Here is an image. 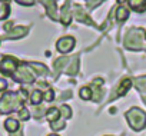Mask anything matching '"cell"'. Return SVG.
<instances>
[{
    "instance_id": "3",
    "label": "cell",
    "mask_w": 146,
    "mask_h": 136,
    "mask_svg": "<svg viewBox=\"0 0 146 136\" xmlns=\"http://www.w3.org/2000/svg\"><path fill=\"white\" fill-rule=\"evenodd\" d=\"M13 79L16 82H22V83H32L35 80V76L27 66H19L17 70L13 75Z\"/></svg>"
},
{
    "instance_id": "30",
    "label": "cell",
    "mask_w": 146,
    "mask_h": 136,
    "mask_svg": "<svg viewBox=\"0 0 146 136\" xmlns=\"http://www.w3.org/2000/svg\"><path fill=\"white\" fill-rule=\"evenodd\" d=\"M49 136H59V135H49Z\"/></svg>"
},
{
    "instance_id": "1",
    "label": "cell",
    "mask_w": 146,
    "mask_h": 136,
    "mask_svg": "<svg viewBox=\"0 0 146 136\" xmlns=\"http://www.w3.org/2000/svg\"><path fill=\"white\" fill-rule=\"evenodd\" d=\"M26 90H20L17 93H6L0 98V112L10 113L13 110H20L23 102L26 100Z\"/></svg>"
},
{
    "instance_id": "29",
    "label": "cell",
    "mask_w": 146,
    "mask_h": 136,
    "mask_svg": "<svg viewBox=\"0 0 146 136\" xmlns=\"http://www.w3.org/2000/svg\"><path fill=\"white\" fill-rule=\"evenodd\" d=\"M143 103H145V105H146V98H143Z\"/></svg>"
},
{
    "instance_id": "22",
    "label": "cell",
    "mask_w": 146,
    "mask_h": 136,
    "mask_svg": "<svg viewBox=\"0 0 146 136\" xmlns=\"http://www.w3.org/2000/svg\"><path fill=\"white\" fill-rule=\"evenodd\" d=\"M50 126H52L53 130H62V129L66 127V122L64 120H56V122L50 123Z\"/></svg>"
},
{
    "instance_id": "17",
    "label": "cell",
    "mask_w": 146,
    "mask_h": 136,
    "mask_svg": "<svg viewBox=\"0 0 146 136\" xmlns=\"http://www.w3.org/2000/svg\"><path fill=\"white\" fill-rule=\"evenodd\" d=\"M30 67L35 69L37 72V75H40V76H46L47 75V69L43 64H40V63H30Z\"/></svg>"
},
{
    "instance_id": "16",
    "label": "cell",
    "mask_w": 146,
    "mask_h": 136,
    "mask_svg": "<svg viewBox=\"0 0 146 136\" xmlns=\"http://www.w3.org/2000/svg\"><path fill=\"white\" fill-rule=\"evenodd\" d=\"M79 96H80L83 100H90V99H92V96H93V92H92V89H90V88L85 86V88H82V89H80Z\"/></svg>"
},
{
    "instance_id": "28",
    "label": "cell",
    "mask_w": 146,
    "mask_h": 136,
    "mask_svg": "<svg viewBox=\"0 0 146 136\" xmlns=\"http://www.w3.org/2000/svg\"><path fill=\"white\" fill-rule=\"evenodd\" d=\"M12 26H13V23H12V22H9V23H6V25H5V30H9V32H10V29H12Z\"/></svg>"
},
{
    "instance_id": "12",
    "label": "cell",
    "mask_w": 146,
    "mask_h": 136,
    "mask_svg": "<svg viewBox=\"0 0 146 136\" xmlns=\"http://www.w3.org/2000/svg\"><path fill=\"white\" fill-rule=\"evenodd\" d=\"M78 69H79V59L78 57H73L69 67H66V73L67 75H76L78 73Z\"/></svg>"
},
{
    "instance_id": "19",
    "label": "cell",
    "mask_w": 146,
    "mask_h": 136,
    "mask_svg": "<svg viewBox=\"0 0 146 136\" xmlns=\"http://www.w3.org/2000/svg\"><path fill=\"white\" fill-rule=\"evenodd\" d=\"M66 63H67V57H60V59H57L56 62H54V69H56V75L62 70V67L63 66H66Z\"/></svg>"
},
{
    "instance_id": "21",
    "label": "cell",
    "mask_w": 146,
    "mask_h": 136,
    "mask_svg": "<svg viewBox=\"0 0 146 136\" xmlns=\"http://www.w3.org/2000/svg\"><path fill=\"white\" fill-rule=\"evenodd\" d=\"M60 115H63L64 119H69V117L72 116V110H70V107H69L67 105H62V106H60Z\"/></svg>"
},
{
    "instance_id": "31",
    "label": "cell",
    "mask_w": 146,
    "mask_h": 136,
    "mask_svg": "<svg viewBox=\"0 0 146 136\" xmlns=\"http://www.w3.org/2000/svg\"><path fill=\"white\" fill-rule=\"evenodd\" d=\"M12 136H13V135H12ZM17 136H22V135H17Z\"/></svg>"
},
{
    "instance_id": "25",
    "label": "cell",
    "mask_w": 146,
    "mask_h": 136,
    "mask_svg": "<svg viewBox=\"0 0 146 136\" xmlns=\"http://www.w3.org/2000/svg\"><path fill=\"white\" fill-rule=\"evenodd\" d=\"M52 99H53V90L52 89H47V92L44 95V100L46 102H52Z\"/></svg>"
},
{
    "instance_id": "14",
    "label": "cell",
    "mask_w": 146,
    "mask_h": 136,
    "mask_svg": "<svg viewBox=\"0 0 146 136\" xmlns=\"http://www.w3.org/2000/svg\"><path fill=\"white\" fill-rule=\"evenodd\" d=\"M5 127H6V130H9L10 133H15L16 130H19V122L16 120V119H7L6 122H5Z\"/></svg>"
},
{
    "instance_id": "26",
    "label": "cell",
    "mask_w": 146,
    "mask_h": 136,
    "mask_svg": "<svg viewBox=\"0 0 146 136\" xmlns=\"http://www.w3.org/2000/svg\"><path fill=\"white\" fill-rule=\"evenodd\" d=\"M16 2L20 5H25V6H32L35 3V0H16Z\"/></svg>"
},
{
    "instance_id": "32",
    "label": "cell",
    "mask_w": 146,
    "mask_h": 136,
    "mask_svg": "<svg viewBox=\"0 0 146 136\" xmlns=\"http://www.w3.org/2000/svg\"><path fill=\"white\" fill-rule=\"evenodd\" d=\"M145 37H146V34H145Z\"/></svg>"
},
{
    "instance_id": "10",
    "label": "cell",
    "mask_w": 146,
    "mask_h": 136,
    "mask_svg": "<svg viewBox=\"0 0 146 136\" xmlns=\"http://www.w3.org/2000/svg\"><path fill=\"white\" fill-rule=\"evenodd\" d=\"M127 3L137 13H142L146 10V0H127Z\"/></svg>"
},
{
    "instance_id": "2",
    "label": "cell",
    "mask_w": 146,
    "mask_h": 136,
    "mask_svg": "<svg viewBox=\"0 0 146 136\" xmlns=\"http://www.w3.org/2000/svg\"><path fill=\"white\" fill-rule=\"evenodd\" d=\"M125 116H126V119H127V122H129V125H130V127L133 130L139 132V130L145 129V126H146V113L142 109L130 107L126 112Z\"/></svg>"
},
{
    "instance_id": "18",
    "label": "cell",
    "mask_w": 146,
    "mask_h": 136,
    "mask_svg": "<svg viewBox=\"0 0 146 136\" xmlns=\"http://www.w3.org/2000/svg\"><path fill=\"white\" fill-rule=\"evenodd\" d=\"M42 100H43V93H42L40 90H35V92L32 93V96H30V102H32L33 105H39Z\"/></svg>"
},
{
    "instance_id": "15",
    "label": "cell",
    "mask_w": 146,
    "mask_h": 136,
    "mask_svg": "<svg viewBox=\"0 0 146 136\" xmlns=\"http://www.w3.org/2000/svg\"><path fill=\"white\" fill-rule=\"evenodd\" d=\"M127 17H129V12H127V9H126L125 6H120V7L116 10V20H119V22H125Z\"/></svg>"
},
{
    "instance_id": "5",
    "label": "cell",
    "mask_w": 146,
    "mask_h": 136,
    "mask_svg": "<svg viewBox=\"0 0 146 136\" xmlns=\"http://www.w3.org/2000/svg\"><path fill=\"white\" fill-rule=\"evenodd\" d=\"M75 44H76L75 37H72V36H64V37H62V39L57 40L56 49H57L60 53H69L73 47H75Z\"/></svg>"
},
{
    "instance_id": "6",
    "label": "cell",
    "mask_w": 146,
    "mask_h": 136,
    "mask_svg": "<svg viewBox=\"0 0 146 136\" xmlns=\"http://www.w3.org/2000/svg\"><path fill=\"white\" fill-rule=\"evenodd\" d=\"M75 16H76V19H78L79 22H83V23H86V25L95 26V23L92 22V19L86 15V12H85L80 6H76V7H75Z\"/></svg>"
},
{
    "instance_id": "9",
    "label": "cell",
    "mask_w": 146,
    "mask_h": 136,
    "mask_svg": "<svg viewBox=\"0 0 146 136\" xmlns=\"http://www.w3.org/2000/svg\"><path fill=\"white\" fill-rule=\"evenodd\" d=\"M40 3L46 6L47 15L50 16V19L56 20V2L54 0H40Z\"/></svg>"
},
{
    "instance_id": "20",
    "label": "cell",
    "mask_w": 146,
    "mask_h": 136,
    "mask_svg": "<svg viewBox=\"0 0 146 136\" xmlns=\"http://www.w3.org/2000/svg\"><path fill=\"white\" fill-rule=\"evenodd\" d=\"M9 13H10V7L7 5H3V3L0 5V20L6 19L9 16Z\"/></svg>"
},
{
    "instance_id": "11",
    "label": "cell",
    "mask_w": 146,
    "mask_h": 136,
    "mask_svg": "<svg viewBox=\"0 0 146 136\" xmlns=\"http://www.w3.org/2000/svg\"><path fill=\"white\" fill-rule=\"evenodd\" d=\"M130 86H132V80H130V79H125V80L120 83V86H119V89H117V92H116V96H123V95H126L127 90L130 89Z\"/></svg>"
},
{
    "instance_id": "7",
    "label": "cell",
    "mask_w": 146,
    "mask_h": 136,
    "mask_svg": "<svg viewBox=\"0 0 146 136\" xmlns=\"http://www.w3.org/2000/svg\"><path fill=\"white\" fill-rule=\"evenodd\" d=\"M27 30H29V27H23V26L22 27H15L13 30H10L5 36V39H20V37L27 34Z\"/></svg>"
},
{
    "instance_id": "4",
    "label": "cell",
    "mask_w": 146,
    "mask_h": 136,
    "mask_svg": "<svg viewBox=\"0 0 146 136\" xmlns=\"http://www.w3.org/2000/svg\"><path fill=\"white\" fill-rule=\"evenodd\" d=\"M17 67H19V63L12 56H6L2 60V63H0V70H2V73H5V75H15Z\"/></svg>"
},
{
    "instance_id": "24",
    "label": "cell",
    "mask_w": 146,
    "mask_h": 136,
    "mask_svg": "<svg viewBox=\"0 0 146 136\" xmlns=\"http://www.w3.org/2000/svg\"><path fill=\"white\" fill-rule=\"evenodd\" d=\"M102 2H105V0H86L89 9H95V7H96L98 5H100Z\"/></svg>"
},
{
    "instance_id": "27",
    "label": "cell",
    "mask_w": 146,
    "mask_h": 136,
    "mask_svg": "<svg viewBox=\"0 0 146 136\" xmlns=\"http://www.w3.org/2000/svg\"><path fill=\"white\" fill-rule=\"evenodd\" d=\"M7 89V82L5 79H0V92H3Z\"/></svg>"
},
{
    "instance_id": "23",
    "label": "cell",
    "mask_w": 146,
    "mask_h": 136,
    "mask_svg": "<svg viewBox=\"0 0 146 136\" xmlns=\"http://www.w3.org/2000/svg\"><path fill=\"white\" fill-rule=\"evenodd\" d=\"M19 117H20L22 120H27V119L30 117L29 110H27V109H25V107H22V109L19 110Z\"/></svg>"
},
{
    "instance_id": "8",
    "label": "cell",
    "mask_w": 146,
    "mask_h": 136,
    "mask_svg": "<svg viewBox=\"0 0 146 136\" xmlns=\"http://www.w3.org/2000/svg\"><path fill=\"white\" fill-rule=\"evenodd\" d=\"M70 17H72V15H70V2L67 0V2L63 5V7H62V15H60V20H62V23L63 25H69L70 23Z\"/></svg>"
},
{
    "instance_id": "13",
    "label": "cell",
    "mask_w": 146,
    "mask_h": 136,
    "mask_svg": "<svg viewBox=\"0 0 146 136\" xmlns=\"http://www.w3.org/2000/svg\"><path fill=\"white\" fill-rule=\"evenodd\" d=\"M46 117H47V120L49 122H56V120H59V117H60V110L59 109H56V107H50L47 112H46Z\"/></svg>"
}]
</instances>
